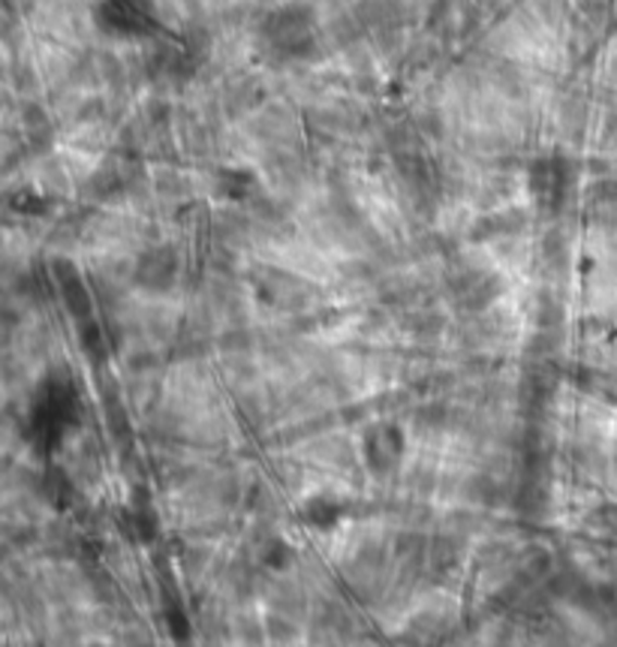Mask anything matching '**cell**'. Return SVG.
Returning <instances> with one entry per match:
<instances>
[{"label":"cell","mask_w":617,"mask_h":647,"mask_svg":"<svg viewBox=\"0 0 617 647\" xmlns=\"http://www.w3.org/2000/svg\"><path fill=\"white\" fill-rule=\"evenodd\" d=\"M257 49L274 64H301L320 52V22L308 3H281L254 27Z\"/></svg>","instance_id":"cell-1"},{"label":"cell","mask_w":617,"mask_h":647,"mask_svg":"<svg viewBox=\"0 0 617 647\" xmlns=\"http://www.w3.org/2000/svg\"><path fill=\"white\" fill-rule=\"evenodd\" d=\"M94 25L109 39L136 42L151 37L157 30V18L148 0H97L94 3Z\"/></svg>","instance_id":"cell-2"},{"label":"cell","mask_w":617,"mask_h":647,"mask_svg":"<svg viewBox=\"0 0 617 647\" xmlns=\"http://www.w3.org/2000/svg\"><path fill=\"white\" fill-rule=\"evenodd\" d=\"M572 182H576V172L569 166V160L557 154L540 157L528 169V190L542 211H557L564 206L566 196L572 190Z\"/></svg>","instance_id":"cell-3"},{"label":"cell","mask_w":617,"mask_h":647,"mask_svg":"<svg viewBox=\"0 0 617 647\" xmlns=\"http://www.w3.org/2000/svg\"><path fill=\"white\" fill-rule=\"evenodd\" d=\"M175 274H178V257L169 247H155V250L141 253L139 265H136V281L155 293H163L175 284Z\"/></svg>","instance_id":"cell-4"}]
</instances>
